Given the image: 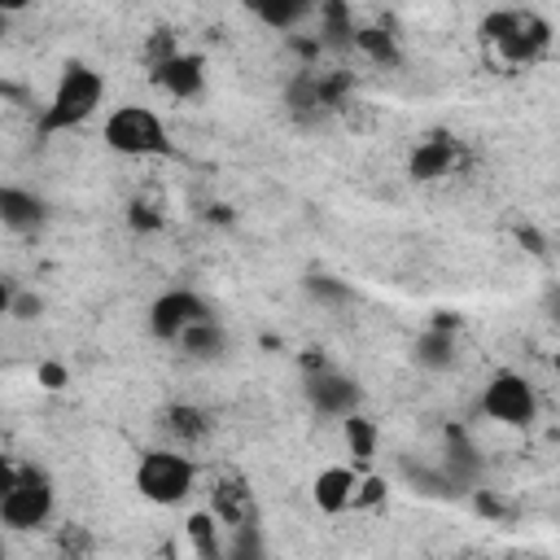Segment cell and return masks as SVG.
I'll return each mask as SVG.
<instances>
[{"label": "cell", "mask_w": 560, "mask_h": 560, "mask_svg": "<svg viewBox=\"0 0 560 560\" xmlns=\"http://www.w3.org/2000/svg\"><path fill=\"white\" fill-rule=\"evenodd\" d=\"M210 512L219 516V525H223V529L258 521V499H254V486H249L241 472L219 477V481H214V490H210Z\"/></svg>", "instance_id": "9c48e42d"}, {"label": "cell", "mask_w": 560, "mask_h": 560, "mask_svg": "<svg viewBox=\"0 0 560 560\" xmlns=\"http://www.w3.org/2000/svg\"><path fill=\"white\" fill-rule=\"evenodd\" d=\"M411 359H416L424 372H446V368H455V332H446V324H433L429 332L416 337Z\"/></svg>", "instance_id": "e0dca14e"}, {"label": "cell", "mask_w": 560, "mask_h": 560, "mask_svg": "<svg viewBox=\"0 0 560 560\" xmlns=\"http://www.w3.org/2000/svg\"><path fill=\"white\" fill-rule=\"evenodd\" d=\"M4 22H9V18H4V13H0V35H4Z\"/></svg>", "instance_id": "4dcf8cb0"}, {"label": "cell", "mask_w": 560, "mask_h": 560, "mask_svg": "<svg viewBox=\"0 0 560 560\" xmlns=\"http://www.w3.org/2000/svg\"><path fill=\"white\" fill-rule=\"evenodd\" d=\"M0 556H4V538H0Z\"/></svg>", "instance_id": "1f68e13d"}, {"label": "cell", "mask_w": 560, "mask_h": 560, "mask_svg": "<svg viewBox=\"0 0 560 560\" xmlns=\"http://www.w3.org/2000/svg\"><path fill=\"white\" fill-rule=\"evenodd\" d=\"M481 411L508 429H525L538 416V394L521 372L499 368V372H490V381L481 389Z\"/></svg>", "instance_id": "8992f818"}, {"label": "cell", "mask_w": 560, "mask_h": 560, "mask_svg": "<svg viewBox=\"0 0 560 560\" xmlns=\"http://www.w3.org/2000/svg\"><path fill=\"white\" fill-rule=\"evenodd\" d=\"M354 481H359V468H354V464H328V468H319V472H315V486H311L315 508L328 512V516L350 512Z\"/></svg>", "instance_id": "7c38bea8"}, {"label": "cell", "mask_w": 560, "mask_h": 560, "mask_svg": "<svg viewBox=\"0 0 560 560\" xmlns=\"http://www.w3.org/2000/svg\"><path fill=\"white\" fill-rule=\"evenodd\" d=\"M302 394H306V402H311L319 416H332V420L359 411V402H363L359 381L346 376V372H337V368H315V372H306V376H302Z\"/></svg>", "instance_id": "52a82bcc"}, {"label": "cell", "mask_w": 560, "mask_h": 560, "mask_svg": "<svg viewBox=\"0 0 560 560\" xmlns=\"http://www.w3.org/2000/svg\"><path fill=\"white\" fill-rule=\"evenodd\" d=\"M61 547H88V538H83L79 529H66V534H61Z\"/></svg>", "instance_id": "f546056e"}, {"label": "cell", "mask_w": 560, "mask_h": 560, "mask_svg": "<svg viewBox=\"0 0 560 560\" xmlns=\"http://www.w3.org/2000/svg\"><path fill=\"white\" fill-rule=\"evenodd\" d=\"M455 158H459V144L451 140V136H424L416 149H411V158H407V175L416 179V184H429V179H442V175H451V166H455Z\"/></svg>", "instance_id": "4fadbf2b"}, {"label": "cell", "mask_w": 560, "mask_h": 560, "mask_svg": "<svg viewBox=\"0 0 560 560\" xmlns=\"http://www.w3.org/2000/svg\"><path fill=\"white\" fill-rule=\"evenodd\" d=\"M210 315V306L192 293V289H166L153 306H149V332L158 337V341H175L192 319H206Z\"/></svg>", "instance_id": "ba28073f"}, {"label": "cell", "mask_w": 560, "mask_h": 560, "mask_svg": "<svg viewBox=\"0 0 560 560\" xmlns=\"http://www.w3.org/2000/svg\"><path fill=\"white\" fill-rule=\"evenodd\" d=\"M39 311H44V298H39V293H26V289H18V293H13V306H9V315H13V319H22V324H26V319H35Z\"/></svg>", "instance_id": "d4e9b609"}, {"label": "cell", "mask_w": 560, "mask_h": 560, "mask_svg": "<svg viewBox=\"0 0 560 560\" xmlns=\"http://www.w3.org/2000/svg\"><path fill=\"white\" fill-rule=\"evenodd\" d=\"M315 13H319V31H324V44H332V48H350L354 22H350V9H346V0H315Z\"/></svg>", "instance_id": "44dd1931"}, {"label": "cell", "mask_w": 560, "mask_h": 560, "mask_svg": "<svg viewBox=\"0 0 560 560\" xmlns=\"http://www.w3.org/2000/svg\"><path fill=\"white\" fill-rule=\"evenodd\" d=\"M52 508H57V490H52L48 472H39V468H26V464H22V472H18V481H13V490L0 499V521H4L9 529H18V534H31V529L48 525Z\"/></svg>", "instance_id": "5b68a950"}, {"label": "cell", "mask_w": 560, "mask_h": 560, "mask_svg": "<svg viewBox=\"0 0 560 560\" xmlns=\"http://www.w3.org/2000/svg\"><path fill=\"white\" fill-rule=\"evenodd\" d=\"M385 494H389V486H385V477H376V472H359V481H354V499H350V508H354V512H368V508H381V503H385Z\"/></svg>", "instance_id": "603a6c76"}, {"label": "cell", "mask_w": 560, "mask_h": 560, "mask_svg": "<svg viewBox=\"0 0 560 560\" xmlns=\"http://www.w3.org/2000/svg\"><path fill=\"white\" fill-rule=\"evenodd\" d=\"M35 385H44L48 394H57V389L70 385V368H66L61 359H44V363L35 368Z\"/></svg>", "instance_id": "cb8c5ba5"}, {"label": "cell", "mask_w": 560, "mask_h": 560, "mask_svg": "<svg viewBox=\"0 0 560 560\" xmlns=\"http://www.w3.org/2000/svg\"><path fill=\"white\" fill-rule=\"evenodd\" d=\"M127 223H131L136 232H158V228H162V219H158L149 206H140V201L127 206Z\"/></svg>", "instance_id": "484cf974"}, {"label": "cell", "mask_w": 560, "mask_h": 560, "mask_svg": "<svg viewBox=\"0 0 560 560\" xmlns=\"http://www.w3.org/2000/svg\"><path fill=\"white\" fill-rule=\"evenodd\" d=\"M477 39L503 66H534L551 48V22L534 9H503L481 18Z\"/></svg>", "instance_id": "6da1fadb"}, {"label": "cell", "mask_w": 560, "mask_h": 560, "mask_svg": "<svg viewBox=\"0 0 560 560\" xmlns=\"http://www.w3.org/2000/svg\"><path fill=\"white\" fill-rule=\"evenodd\" d=\"M13 293H18V289H13V280H4V276H0V319H4V315H9V306H13Z\"/></svg>", "instance_id": "83f0119b"}, {"label": "cell", "mask_w": 560, "mask_h": 560, "mask_svg": "<svg viewBox=\"0 0 560 560\" xmlns=\"http://www.w3.org/2000/svg\"><path fill=\"white\" fill-rule=\"evenodd\" d=\"M105 101V74L83 66V61H70L39 114V136H57V131H70L79 122H88L96 114V105Z\"/></svg>", "instance_id": "7a4b0ae2"}, {"label": "cell", "mask_w": 560, "mask_h": 560, "mask_svg": "<svg viewBox=\"0 0 560 560\" xmlns=\"http://www.w3.org/2000/svg\"><path fill=\"white\" fill-rule=\"evenodd\" d=\"M158 429H162L175 446H197V442L210 433V416H206L201 407H192V402H171V407H162Z\"/></svg>", "instance_id": "9a60e30c"}, {"label": "cell", "mask_w": 560, "mask_h": 560, "mask_svg": "<svg viewBox=\"0 0 560 560\" xmlns=\"http://www.w3.org/2000/svg\"><path fill=\"white\" fill-rule=\"evenodd\" d=\"M18 472H22V464H13L9 455H0V499L13 490V481H18Z\"/></svg>", "instance_id": "4316f807"}, {"label": "cell", "mask_w": 560, "mask_h": 560, "mask_svg": "<svg viewBox=\"0 0 560 560\" xmlns=\"http://www.w3.org/2000/svg\"><path fill=\"white\" fill-rule=\"evenodd\" d=\"M31 9V0H0V13L4 18H13V13H26Z\"/></svg>", "instance_id": "f1b7e54d"}, {"label": "cell", "mask_w": 560, "mask_h": 560, "mask_svg": "<svg viewBox=\"0 0 560 560\" xmlns=\"http://www.w3.org/2000/svg\"><path fill=\"white\" fill-rule=\"evenodd\" d=\"M341 433H346V451H350V464L363 472V468L372 464V455H376V442H381L376 424H372L363 411H350V416H341Z\"/></svg>", "instance_id": "d6986e66"}, {"label": "cell", "mask_w": 560, "mask_h": 560, "mask_svg": "<svg viewBox=\"0 0 560 560\" xmlns=\"http://www.w3.org/2000/svg\"><path fill=\"white\" fill-rule=\"evenodd\" d=\"M306 298L319 302V306H332V311H341V306L354 302L350 284H341L337 276H306Z\"/></svg>", "instance_id": "7402d4cb"}, {"label": "cell", "mask_w": 560, "mask_h": 560, "mask_svg": "<svg viewBox=\"0 0 560 560\" xmlns=\"http://www.w3.org/2000/svg\"><path fill=\"white\" fill-rule=\"evenodd\" d=\"M105 144L122 158H171L175 153L162 118L144 105H118L105 118Z\"/></svg>", "instance_id": "277c9868"}, {"label": "cell", "mask_w": 560, "mask_h": 560, "mask_svg": "<svg viewBox=\"0 0 560 560\" xmlns=\"http://www.w3.org/2000/svg\"><path fill=\"white\" fill-rule=\"evenodd\" d=\"M0 223L18 236H31L48 223V206L44 197H35L31 188H13V184H0Z\"/></svg>", "instance_id": "8fae6325"}, {"label": "cell", "mask_w": 560, "mask_h": 560, "mask_svg": "<svg viewBox=\"0 0 560 560\" xmlns=\"http://www.w3.org/2000/svg\"><path fill=\"white\" fill-rule=\"evenodd\" d=\"M223 525H219V516L206 508V512H192L188 521H184V534H188V542H192V551L201 556V560H219L223 556V534H219Z\"/></svg>", "instance_id": "ffe728a7"}, {"label": "cell", "mask_w": 560, "mask_h": 560, "mask_svg": "<svg viewBox=\"0 0 560 560\" xmlns=\"http://www.w3.org/2000/svg\"><path fill=\"white\" fill-rule=\"evenodd\" d=\"M350 44L372 61V66H402V48H398V35L385 31V26H354Z\"/></svg>", "instance_id": "ac0fdd59"}, {"label": "cell", "mask_w": 560, "mask_h": 560, "mask_svg": "<svg viewBox=\"0 0 560 560\" xmlns=\"http://www.w3.org/2000/svg\"><path fill=\"white\" fill-rule=\"evenodd\" d=\"M192 481H197V464L179 455V446H153L136 464V490L158 508L184 503L192 494Z\"/></svg>", "instance_id": "3957f363"}, {"label": "cell", "mask_w": 560, "mask_h": 560, "mask_svg": "<svg viewBox=\"0 0 560 560\" xmlns=\"http://www.w3.org/2000/svg\"><path fill=\"white\" fill-rule=\"evenodd\" d=\"M175 341H179V350H184L188 359H197V363H219V359L228 354V332H223V324H219L214 315L192 319Z\"/></svg>", "instance_id": "5bb4252c"}, {"label": "cell", "mask_w": 560, "mask_h": 560, "mask_svg": "<svg viewBox=\"0 0 560 560\" xmlns=\"http://www.w3.org/2000/svg\"><path fill=\"white\" fill-rule=\"evenodd\" d=\"M245 9L267 26V31H293L315 13V0H245Z\"/></svg>", "instance_id": "2e32d148"}, {"label": "cell", "mask_w": 560, "mask_h": 560, "mask_svg": "<svg viewBox=\"0 0 560 560\" xmlns=\"http://www.w3.org/2000/svg\"><path fill=\"white\" fill-rule=\"evenodd\" d=\"M153 83L162 88V92H171L175 101H192V96H201V88H206V61L197 57V52H171V57H162L158 66H153Z\"/></svg>", "instance_id": "30bf717a"}]
</instances>
